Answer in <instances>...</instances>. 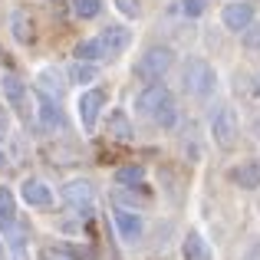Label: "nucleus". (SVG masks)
I'll use <instances>...</instances> for the list:
<instances>
[{
  "instance_id": "obj_22",
  "label": "nucleus",
  "mask_w": 260,
  "mask_h": 260,
  "mask_svg": "<svg viewBox=\"0 0 260 260\" xmlns=\"http://www.w3.org/2000/svg\"><path fill=\"white\" fill-rule=\"evenodd\" d=\"M241 33H244V46H247V50H260V20L250 23L247 30H241Z\"/></svg>"
},
{
  "instance_id": "obj_26",
  "label": "nucleus",
  "mask_w": 260,
  "mask_h": 260,
  "mask_svg": "<svg viewBox=\"0 0 260 260\" xmlns=\"http://www.w3.org/2000/svg\"><path fill=\"white\" fill-rule=\"evenodd\" d=\"M7 125H10V119H7V112H4V106H0V135L7 132Z\"/></svg>"
},
{
  "instance_id": "obj_16",
  "label": "nucleus",
  "mask_w": 260,
  "mask_h": 260,
  "mask_svg": "<svg viewBox=\"0 0 260 260\" xmlns=\"http://www.w3.org/2000/svg\"><path fill=\"white\" fill-rule=\"evenodd\" d=\"M95 76H99V70H95L92 63H86V59H76V63L70 66V79L73 83H95Z\"/></svg>"
},
{
  "instance_id": "obj_5",
  "label": "nucleus",
  "mask_w": 260,
  "mask_h": 260,
  "mask_svg": "<svg viewBox=\"0 0 260 260\" xmlns=\"http://www.w3.org/2000/svg\"><path fill=\"white\" fill-rule=\"evenodd\" d=\"M102 106H106V95H102L99 89H86V92L79 95V102H76V112H79V122H83V128H89V132L95 128V122H99V112H102Z\"/></svg>"
},
{
  "instance_id": "obj_13",
  "label": "nucleus",
  "mask_w": 260,
  "mask_h": 260,
  "mask_svg": "<svg viewBox=\"0 0 260 260\" xmlns=\"http://www.w3.org/2000/svg\"><path fill=\"white\" fill-rule=\"evenodd\" d=\"M234 181L241 184V188H247V191L260 188V161H244V165L234 172Z\"/></svg>"
},
{
  "instance_id": "obj_15",
  "label": "nucleus",
  "mask_w": 260,
  "mask_h": 260,
  "mask_svg": "<svg viewBox=\"0 0 260 260\" xmlns=\"http://www.w3.org/2000/svg\"><path fill=\"white\" fill-rule=\"evenodd\" d=\"M40 115H43L46 128H59V125H63V115H59L56 102H53L50 95H40Z\"/></svg>"
},
{
  "instance_id": "obj_18",
  "label": "nucleus",
  "mask_w": 260,
  "mask_h": 260,
  "mask_svg": "<svg viewBox=\"0 0 260 260\" xmlns=\"http://www.w3.org/2000/svg\"><path fill=\"white\" fill-rule=\"evenodd\" d=\"M76 56L86 59V63H95V59H102L106 53H102V43H99V40H86V43L76 46Z\"/></svg>"
},
{
  "instance_id": "obj_27",
  "label": "nucleus",
  "mask_w": 260,
  "mask_h": 260,
  "mask_svg": "<svg viewBox=\"0 0 260 260\" xmlns=\"http://www.w3.org/2000/svg\"><path fill=\"white\" fill-rule=\"evenodd\" d=\"M254 92H257V95H260V76H257V86H254Z\"/></svg>"
},
{
  "instance_id": "obj_29",
  "label": "nucleus",
  "mask_w": 260,
  "mask_h": 260,
  "mask_svg": "<svg viewBox=\"0 0 260 260\" xmlns=\"http://www.w3.org/2000/svg\"><path fill=\"white\" fill-rule=\"evenodd\" d=\"M0 257H4V250H0Z\"/></svg>"
},
{
  "instance_id": "obj_28",
  "label": "nucleus",
  "mask_w": 260,
  "mask_h": 260,
  "mask_svg": "<svg viewBox=\"0 0 260 260\" xmlns=\"http://www.w3.org/2000/svg\"><path fill=\"white\" fill-rule=\"evenodd\" d=\"M0 168H4V152H0Z\"/></svg>"
},
{
  "instance_id": "obj_6",
  "label": "nucleus",
  "mask_w": 260,
  "mask_h": 260,
  "mask_svg": "<svg viewBox=\"0 0 260 260\" xmlns=\"http://www.w3.org/2000/svg\"><path fill=\"white\" fill-rule=\"evenodd\" d=\"M221 20H224L228 30L241 33V30H247V26L254 23V7H250L247 0H234V4H228L221 10Z\"/></svg>"
},
{
  "instance_id": "obj_4",
  "label": "nucleus",
  "mask_w": 260,
  "mask_h": 260,
  "mask_svg": "<svg viewBox=\"0 0 260 260\" xmlns=\"http://www.w3.org/2000/svg\"><path fill=\"white\" fill-rule=\"evenodd\" d=\"M211 135L221 148H234L237 142V115L234 109H217L214 119H211Z\"/></svg>"
},
{
  "instance_id": "obj_11",
  "label": "nucleus",
  "mask_w": 260,
  "mask_h": 260,
  "mask_svg": "<svg viewBox=\"0 0 260 260\" xmlns=\"http://www.w3.org/2000/svg\"><path fill=\"white\" fill-rule=\"evenodd\" d=\"M4 95H7V102H10L13 109H20V112H30V109H26V86L20 83L17 76H4Z\"/></svg>"
},
{
  "instance_id": "obj_21",
  "label": "nucleus",
  "mask_w": 260,
  "mask_h": 260,
  "mask_svg": "<svg viewBox=\"0 0 260 260\" xmlns=\"http://www.w3.org/2000/svg\"><path fill=\"white\" fill-rule=\"evenodd\" d=\"M142 178H145V172H142L139 165H125V168L115 172V181H119V184H139Z\"/></svg>"
},
{
  "instance_id": "obj_3",
  "label": "nucleus",
  "mask_w": 260,
  "mask_h": 260,
  "mask_svg": "<svg viewBox=\"0 0 260 260\" xmlns=\"http://www.w3.org/2000/svg\"><path fill=\"white\" fill-rule=\"evenodd\" d=\"M184 89H188L191 95H211L217 86V73L211 63H204V59H188V66H184Z\"/></svg>"
},
{
  "instance_id": "obj_9",
  "label": "nucleus",
  "mask_w": 260,
  "mask_h": 260,
  "mask_svg": "<svg viewBox=\"0 0 260 260\" xmlns=\"http://www.w3.org/2000/svg\"><path fill=\"white\" fill-rule=\"evenodd\" d=\"M115 228H119V234H122V241H128V244H135L142 237V217L135 214V211H125V208H119L115 211Z\"/></svg>"
},
{
  "instance_id": "obj_17",
  "label": "nucleus",
  "mask_w": 260,
  "mask_h": 260,
  "mask_svg": "<svg viewBox=\"0 0 260 260\" xmlns=\"http://www.w3.org/2000/svg\"><path fill=\"white\" fill-rule=\"evenodd\" d=\"M99 10H102V0H73V13H76L79 20L99 17Z\"/></svg>"
},
{
  "instance_id": "obj_25",
  "label": "nucleus",
  "mask_w": 260,
  "mask_h": 260,
  "mask_svg": "<svg viewBox=\"0 0 260 260\" xmlns=\"http://www.w3.org/2000/svg\"><path fill=\"white\" fill-rule=\"evenodd\" d=\"M66 250H70L73 257H92V250H86V247H73V244H66Z\"/></svg>"
},
{
  "instance_id": "obj_23",
  "label": "nucleus",
  "mask_w": 260,
  "mask_h": 260,
  "mask_svg": "<svg viewBox=\"0 0 260 260\" xmlns=\"http://www.w3.org/2000/svg\"><path fill=\"white\" fill-rule=\"evenodd\" d=\"M184 13H188V17H201L204 13V7H208V0H184Z\"/></svg>"
},
{
  "instance_id": "obj_24",
  "label": "nucleus",
  "mask_w": 260,
  "mask_h": 260,
  "mask_svg": "<svg viewBox=\"0 0 260 260\" xmlns=\"http://www.w3.org/2000/svg\"><path fill=\"white\" fill-rule=\"evenodd\" d=\"M115 7H119L125 17H139V4H135V0H115Z\"/></svg>"
},
{
  "instance_id": "obj_19",
  "label": "nucleus",
  "mask_w": 260,
  "mask_h": 260,
  "mask_svg": "<svg viewBox=\"0 0 260 260\" xmlns=\"http://www.w3.org/2000/svg\"><path fill=\"white\" fill-rule=\"evenodd\" d=\"M13 37H17L20 43H30L33 40V26H30V20H26V13H13Z\"/></svg>"
},
{
  "instance_id": "obj_2",
  "label": "nucleus",
  "mask_w": 260,
  "mask_h": 260,
  "mask_svg": "<svg viewBox=\"0 0 260 260\" xmlns=\"http://www.w3.org/2000/svg\"><path fill=\"white\" fill-rule=\"evenodd\" d=\"M172 63H175V53L168 46H148L139 56V63H135V76L145 79V83H158L172 70Z\"/></svg>"
},
{
  "instance_id": "obj_7",
  "label": "nucleus",
  "mask_w": 260,
  "mask_h": 260,
  "mask_svg": "<svg viewBox=\"0 0 260 260\" xmlns=\"http://www.w3.org/2000/svg\"><path fill=\"white\" fill-rule=\"evenodd\" d=\"M63 201L70 204L73 211H79V214H89V211H92V201H95L92 184L89 181H70L63 188Z\"/></svg>"
},
{
  "instance_id": "obj_14",
  "label": "nucleus",
  "mask_w": 260,
  "mask_h": 260,
  "mask_svg": "<svg viewBox=\"0 0 260 260\" xmlns=\"http://www.w3.org/2000/svg\"><path fill=\"white\" fill-rule=\"evenodd\" d=\"M109 135H115V139L119 142H132V122H128V115L125 112H119V109H115L112 115H109Z\"/></svg>"
},
{
  "instance_id": "obj_1",
  "label": "nucleus",
  "mask_w": 260,
  "mask_h": 260,
  "mask_svg": "<svg viewBox=\"0 0 260 260\" xmlns=\"http://www.w3.org/2000/svg\"><path fill=\"white\" fill-rule=\"evenodd\" d=\"M135 112L148 115L161 125H175V95L165 86H148L135 95Z\"/></svg>"
},
{
  "instance_id": "obj_20",
  "label": "nucleus",
  "mask_w": 260,
  "mask_h": 260,
  "mask_svg": "<svg viewBox=\"0 0 260 260\" xmlns=\"http://www.w3.org/2000/svg\"><path fill=\"white\" fill-rule=\"evenodd\" d=\"M13 224V198L10 191L0 188V228H10Z\"/></svg>"
},
{
  "instance_id": "obj_8",
  "label": "nucleus",
  "mask_w": 260,
  "mask_h": 260,
  "mask_svg": "<svg viewBox=\"0 0 260 260\" xmlns=\"http://www.w3.org/2000/svg\"><path fill=\"white\" fill-rule=\"evenodd\" d=\"M99 43H102V53H106V56H122V53L128 50V43H132V33H128L125 26H106Z\"/></svg>"
},
{
  "instance_id": "obj_10",
  "label": "nucleus",
  "mask_w": 260,
  "mask_h": 260,
  "mask_svg": "<svg viewBox=\"0 0 260 260\" xmlns=\"http://www.w3.org/2000/svg\"><path fill=\"white\" fill-rule=\"evenodd\" d=\"M20 198H23L30 208H43V204L53 201V191L46 188L43 181H23L20 184Z\"/></svg>"
},
{
  "instance_id": "obj_12",
  "label": "nucleus",
  "mask_w": 260,
  "mask_h": 260,
  "mask_svg": "<svg viewBox=\"0 0 260 260\" xmlns=\"http://www.w3.org/2000/svg\"><path fill=\"white\" fill-rule=\"evenodd\" d=\"M181 254H184V260H211L208 241H204L198 231H191V234H188V241L181 244Z\"/></svg>"
}]
</instances>
